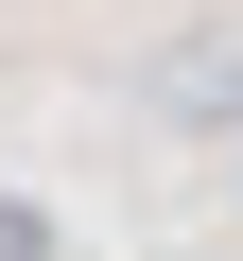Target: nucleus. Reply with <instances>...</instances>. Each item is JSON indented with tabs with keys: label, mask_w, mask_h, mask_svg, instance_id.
I'll use <instances>...</instances> for the list:
<instances>
[{
	"label": "nucleus",
	"mask_w": 243,
	"mask_h": 261,
	"mask_svg": "<svg viewBox=\"0 0 243 261\" xmlns=\"http://www.w3.org/2000/svg\"><path fill=\"white\" fill-rule=\"evenodd\" d=\"M157 122H191V140H243V35H226V18H191V35L157 53Z\"/></svg>",
	"instance_id": "nucleus-1"
},
{
	"label": "nucleus",
	"mask_w": 243,
	"mask_h": 261,
	"mask_svg": "<svg viewBox=\"0 0 243 261\" xmlns=\"http://www.w3.org/2000/svg\"><path fill=\"white\" fill-rule=\"evenodd\" d=\"M0 261H52V209H18V192H0Z\"/></svg>",
	"instance_id": "nucleus-2"
}]
</instances>
